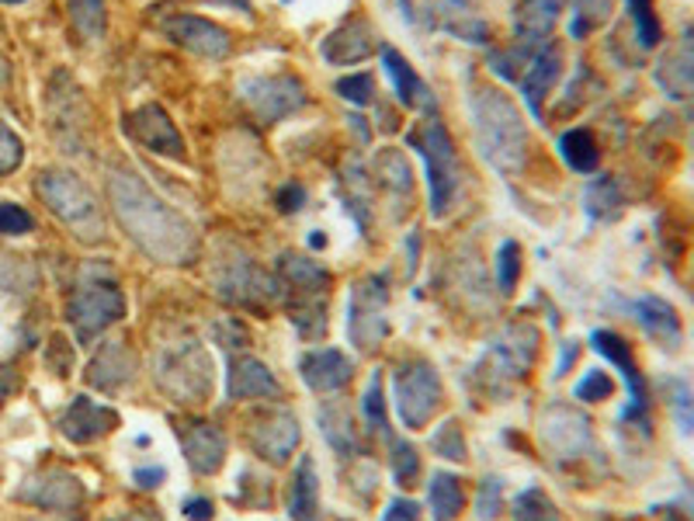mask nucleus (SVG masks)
<instances>
[{
    "mask_svg": "<svg viewBox=\"0 0 694 521\" xmlns=\"http://www.w3.org/2000/svg\"><path fill=\"white\" fill-rule=\"evenodd\" d=\"M22 497L35 500V505L46 508V511H70V508L80 505V500H84V487H80L77 476L56 470V473H46V476L32 479V487H25Z\"/></svg>",
    "mask_w": 694,
    "mask_h": 521,
    "instance_id": "20",
    "label": "nucleus"
},
{
    "mask_svg": "<svg viewBox=\"0 0 694 521\" xmlns=\"http://www.w3.org/2000/svg\"><path fill=\"white\" fill-rule=\"evenodd\" d=\"M14 386H18V375L11 369H0V404L14 393Z\"/></svg>",
    "mask_w": 694,
    "mask_h": 521,
    "instance_id": "45",
    "label": "nucleus"
},
{
    "mask_svg": "<svg viewBox=\"0 0 694 521\" xmlns=\"http://www.w3.org/2000/svg\"><path fill=\"white\" fill-rule=\"evenodd\" d=\"M396 404H400V417L410 431L427 428V420L435 417L438 404H441V379L427 362H414L403 366L396 375Z\"/></svg>",
    "mask_w": 694,
    "mask_h": 521,
    "instance_id": "6",
    "label": "nucleus"
},
{
    "mask_svg": "<svg viewBox=\"0 0 694 521\" xmlns=\"http://www.w3.org/2000/svg\"><path fill=\"white\" fill-rule=\"evenodd\" d=\"M452 4H462V0H452Z\"/></svg>",
    "mask_w": 694,
    "mask_h": 521,
    "instance_id": "49",
    "label": "nucleus"
},
{
    "mask_svg": "<svg viewBox=\"0 0 694 521\" xmlns=\"http://www.w3.org/2000/svg\"><path fill=\"white\" fill-rule=\"evenodd\" d=\"M126 129L139 139L142 147L163 153V157H185V139H181L177 126L167 118L160 105H142L126 118Z\"/></svg>",
    "mask_w": 694,
    "mask_h": 521,
    "instance_id": "13",
    "label": "nucleus"
},
{
    "mask_svg": "<svg viewBox=\"0 0 694 521\" xmlns=\"http://www.w3.org/2000/svg\"><path fill=\"white\" fill-rule=\"evenodd\" d=\"M347 331H351L355 345L361 351H372L390 331L385 324V282L382 278H369V282L355 286L351 306H347Z\"/></svg>",
    "mask_w": 694,
    "mask_h": 521,
    "instance_id": "9",
    "label": "nucleus"
},
{
    "mask_svg": "<svg viewBox=\"0 0 694 521\" xmlns=\"http://www.w3.org/2000/svg\"><path fill=\"white\" fill-rule=\"evenodd\" d=\"M70 18L84 38H101V32H105V0H70Z\"/></svg>",
    "mask_w": 694,
    "mask_h": 521,
    "instance_id": "28",
    "label": "nucleus"
},
{
    "mask_svg": "<svg viewBox=\"0 0 694 521\" xmlns=\"http://www.w3.org/2000/svg\"><path fill=\"white\" fill-rule=\"evenodd\" d=\"M320 53H323L326 63H334V67L358 63V59L375 53V32L365 18H351V22H344L337 32H331L323 38Z\"/></svg>",
    "mask_w": 694,
    "mask_h": 521,
    "instance_id": "15",
    "label": "nucleus"
},
{
    "mask_svg": "<svg viewBox=\"0 0 694 521\" xmlns=\"http://www.w3.org/2000/svg\"><path fill=\"white\" fill-rule=\"evenodd\" d=\"M157 379L181 404H201L212 386V369H209L206 351H201L195 340H181L174 348H163Z\"/></svg>",
    "mask_w": 694,
    "mask_h": 521,
    "instance_id": "4",
    "label": "nucleus"
},
{
    "mask_svg": "<svg viewBox=\"0 0 694 521\" xmlns=\"http://www.w3.org/2000/svg\"><path fill=\"white\" fill-rule=\"evenodd\" d=\"M219 292L227 296L230 303H240V306H257V303H271V299H278L275 282L247 257L233 260L230 275L219 278Z\"/></svg>",
    "mask_w": 694,
    "mask_h": 521,
    "instance_id": "14",
    "label": "nucleus"
},
{
    "mask_svg": "<svg viewBox=\"0 0 694 521\" xmlns=\"http://www.w3.org/2000/svg\"><path fill=\"white\" fill-rule=\"evenodd\" d=\"M118 521H160V518L150 514V511H132V514H122Z\"/></svg>",
    "mask_w": 694,
    "mask_h": 521,
    "instance_id": "47",
    "label": "nucleus"
},
{
    "mask_svg": "<svg viewBox=\"0 0 694 521\" xmlns=\"http://www.w3.org/2000/svg\"><path fill=\"white\" fill-rule=\"evenodd\" d=\"M410 143L424 153L427 160V185H431V212L444 216L452 209L455 195H459V153L448 129L431 118L424 123V129L417 136H410Z\"/></svg>",
    "mask_w": 694,
    "mask_h": 521,
    "instance_id": "3",
    "label": "nucleus"
},
{
    "mask_svg": "<svg viewBox=\"0 0 694 521\" xmlns=\"http://www.w3.org/2000/svg\"><path fill=\"white\" fill-rule=\"evenodd\" d=\"M302 202H305V188L302 185H285L281 195H278L281 212H296V209H302Z\"/></svg>",
    "mask_w": 694,
    "mask_h": 521,
    "instance_id": "42",
    "label": "nucleus"
},
{
    "mask_svg": "<svg viewBox=\"0 0 694 521\" xmlns=\"http://www.w3.org/2000/svg\"><path fill=\"white\" fill-rule=\"evenodd\" d=\"M185 514H188L192 521H212V500H206V497L188 500V505H185Z\"/></svg>",
    "mask_w": 694,
    "mask_h": 521,
    "instance_id": "43",
    "label": "nucleus"
},
{
    "mask_svg": "<svg viewBox=\"0 0 694 521\" xmlns=\"http://www.w3.org/2000/svg\"><path fill=\"white\" fill-rule=\"evenodd\" d=\"M611 393V379L604 375V372H590L583 383L577 386V396L580 400H601V396H608Z\"/></svg>",
    "mask_w": 694,
    "mask_h": 521,
    "instance_id": "38",
    "label": "nucleus"
},
{
    "mask_svg": "<svg viewBox=\"0 0 694 521\" xmlns=\"http://www.w3.org/2000/svg\"><path fill=\"white\" fill-rule=\"evenodd\" d=\"M278 400L281 383L271 375V369L257 362V358H233L230 366V400Z\"/></svg>",
    "mask_w": 694,
    "mask_h": 521,
    "instance_id": "19",
    "label": "nucleus"
},
{
    "mask_svg": "<svg viewBox=\"0 0 694 521\" xmlns=\"http://www.w3.org/2000/svg\"><path fill=\"white\" fill-rule=\"evenodd\" d=\"M382 63H385V73L393 77V84L403 97V105L406 108H431L435 105V97L431 91H427V84L417 77V70L406 63V59L396 53V49H385L382 53Z\"/></svg>",
    "mask_w": 694,
    "mask_h": 521,
    "instance_id": "21",
    "label": "nucleus"
},
{
    "mask_svg": "<svg viewBox=\"0 0 694 521\" xmlns=\"http://www.w3.org/2000/svg\"><path fill=\"white\" fill-rule=\"evenodd\" d=\"M108 195L122 230H126L142 254H150L160 265H185L198 254V240L192 223L181 212L139 182L132 174H112Z\"/></svg>",
    "mask_w": 694,
    "mask_h": 521,
    "instance_id": "1",
    "label": "nucleus"
},
{
    "mask_svg": "<svg viewBox=\"0 0 694 521\" xmlns=\"http://www.w3.org/2000/svg\"><path fill=\"white\" fill-rule=\"evenodd\" d=\"M382 521H420V505H417V500L396 497L390 505V511L382 514Z\"/></svg>",
    "mask_w": 694,
    "mask_h": 521,
    "instance_id": "39",
    "label": "nucleus"
},
{
    "mask_svg": "<svg viewBox=\"0 0 694 521\" xmlns=\"http://www.w3.org/2000/svg\"><path fill=\"white\" fill-rule=\"evenodd\" d=\"M632 8H636V22L643 28V43L652 46L657 43V22H652V14H649V0H632Z\"/></svg>",
    "mask_w": 694,
    "mask_h": 521,
    "instance_id": "40",
    "label": "nucleus"
},
{
    "mask_svg": "<svg viewBox=\"0 0 694 521\" xmlns=\"http://www.w3.org/2000/svg\"><path fill=\"white\" fill-rule=\"evenodd\" d=\"M473 129L476 147L489 167H497L500 174L521 171L528 132L518 108L510 105V97H504L500 91H479L473 97Z\"/></svg>",
    "mask_w": 694,
    "mask_h": 521,
    "instance_id": "2",
    "label": "nucleus"
},
{
    "mask_svg": "<svg viewBox=\"0 0 694 521\" xmlns=\"http://www.w3.org/2000/svg\"><path fill=\"white\" fill-rule=\"evenodd\" d=\"M521 275V247L514 244V240H507V244L500 247L497 254V278H500V289L510 292Z\"/></svg>",
    "mask_w": 694,
    "mask_h": 521,
    "instance_id": "32",
    "label": "nucleus"
},
{
    "mask_svg": "<svg viewBox=\"0 0 694 521\" xmlns=\"http://www.w3.org/2000/svg\"><path fill=\"white\" fill-rule=\"evenodd\" d=\"M379 174H390L385 182L410 195V167H406V160H403L396 150H390V153H385V157L379 160Z\"/></svg>",
    "mask_w": 694,
    "mask_h": 521,
    "instance_id": "35",
    "label": "nucleus"
},
{
    "mask_svg": "<svg viewBox=\"0 0 694 521\" xmlns=\"http://www.w3.org/2000/svg\"><path fill=\"white\" fill-rule=\"evenodd\" d=\"M209 4H222V8H236V11H251V0H209Z\"/></svg>",
    "mask_w": 694,
    "mask_h": 521,
    "instance_id": "46",
    "label": "nucleus"
},
{
    "mask_svg": "<svg viewBox=\"0 0 694 521\" xmlns=\"http://www.w3.org/2000/svg\"><path fill=\"white\" fill-rule=\"evenodd\" d=\"M240 97L247 102L257 118L264 123H278V118L292 115L296 108L305 105V88L296 77H251L240 84Z\"/></svg>",
    "mask_w": 694,
    "mask_h": 521,
    "instance_id": "8",
    "label": "nucleus"
},
{
    "mask_svg": "<svg viewBox=\"0 0 694 521\" xmlns=\"http://www.w3.org/2000/svg\"><path fill=\"white\" fill-rule=\"evenodd\" d=\"M393 473H396V484L403 487H414L417 476H420V455L414 445L406 442H396L393 445Z\"/></svg>",
    "mask_w": 694,
    "mask_h": 521,
    "instance_id": "30",
    "label": "nucleus"
},
{
    "mask_svg": "<svg viewBox=\"0 0 694 521\" xmlns=\"http://www.w3.org/2000/svg\"><path fill=\"white\" fill-rule=\"evenodd\" d=\"M38 195H43L49 202V209L63 219L67 227H73L80 236L91 240V236L101 233L97 198L84 182H80V177L63 174V171H49V174H43V182H38Z\"/></svg>",
    "mask_w": 694,
    "mask_h": 521,
    "instance_id": "5",
    "label": "nucleus"
},
{
    "mask_svg": "<svg viewBox=\"0 0 694 521\" xmlns=\"http://www.w3.org/2000/svg\"><path fill=\"white\" fill-rule=\"evenodd\" d=\"M556 11H559V0H532V4H524L518 14V43L542 49L545 32L556 22Z\"/></svg>",
    "mask_w": 694,
    "mask_h": 521,
    "instance_id": "22",
    "label": "nucleus"
},
{
    "mask_svg": "<svg viewBox=\"0 0 694 521\" xmlns=\"http://www.w3.org/2000/svg\"><path fill=\"white\" fill-rule=\"evenodd\" d=\"M514 521H559V511L542 490H524L514 505Z\"/></svg>",
    "mask_w": 694,
    "mask_h": 521,
    "instance_id": "29",
    "label": "nucleus"
},
{
    "mask_svg": "<svg viewBox=\"0 0 694 521\" xmlns=\"http://www.w3.org/2000/svg\"><path fill=\"white\" fill-rule=\"evenodd\" d=\"M181 445H185V455L195 473L212 476L222 470V459H227V435H222L216 425H192L181 431Z\"/></svg>",
    "mask_w": 694,
    "mask_h": 521,
    "instance_id": "18",
    "label": "nucleus"
},
{
    "mask_svg": "<svg viewBox=\"0 0 694 521\" xmlns=\"http://www.w3.org/2000/svg\"><path fill=\"white\" fill-rule=\"evenodd\" d=\"M22 157H25L22 139H18L4 123H0V174L14 171L18 164H22Z\"/></svg>",
    "mask_w": 694,
    "mask_h": 521,
    "instance_id": "36",
    "label": "nucleus"
},
{
    "mask_svg": "<svg viewBox=\"0 0 694 521\" xmlns=\"http://www.w3.org/2000/svg\"><path fill=\"white\" fill-rule=\"evenodd\" d=\"M35 223H32V216L22 209V206H14V202H4L0 206V233H28Z\"/></svg>",
    "mask_w": 694,
    "mask_h": 521,
    "instance_id": "37",
    "label": "nucleus"
},
{
    "mask_svg": "<svg viewBox=\"0 0 694 521\" xmlns=\"http://www.w3.org/2000/svg\"><path fill=\"white\" fill-rule=\"evenodd\" d=\"M535 340L539 334L528 324L507 327L494 345H489V355H486L489 379H521L535 358Z\"/></svg>",
    "mask_w": 694,
    "mask_h": 521,
    "instance_id": "10",
    "label": "nucleus"
},
{
    "mask_svg": "<svg viewBox=\"0 0 694 521\" xmlns=\"http://www.w3.org/2000/svg\"><path fill=\"white\" fill-rule=\"evenodd\" d=\"M122 313H126V299L108 282L84 286L70 299V324L77 327V337L84 340V345L94 340L101 331H108Z\"/></svg>",
    "mask_w": 694,
    "mask_h": 521,
    "instance_id": "7",
    "label": "nucleus"
},
{
    "mask_svg": "<svg viewBox=\"0 0 694 521\" xmlns=\"http://www.w3.org/2000/svg\"><path fill=\"white\" fill-rule=\"evenodd\" d=\"M4 4H14V0H4Z\"/></svg>",
    "mask_w": 694,
    "mask_h": 521,
    "instance_id": "48",
    "label": "nucleus"
},
{
    "mask_svg": "<svg viewBox=\"0 0 694 521\" xmlns=\"http://www.w3.org/2000/svg\"><path fill=\"white\" fill-rule=\"evenodd\" d=\"M559 147H563L566 164L574 171H594L598 167V147H594V139H590V132H583V129L566 132Z\"/></svg>",
    "mask_w": 694,
    "mask_h": 521,
    "instance_id": "27",
    "label": "nucleus"
},
{
    "mask_svg": "<svg viewBox=\"0 0 694 521\" xmlns=\"http://www.w3.org/2000/svg\"><path fill=\"white\" fill-rule=\"evenodd\" d=\"M115 425H118V414L112 407L94 404V400H88V396H77L73 404H70V410L63 414V420H59L63 435L70 438V442H77V445L97 442V438L108 435Z\"/></svg>",
    "mask_w": 694,
    "mask_h": 521,
    "instance_id": "16",
    "label": "nucleus"
},
{
    "mask_svg": "<svg viewBox=\"0 0 694 521\" xmlns=\"http://www.w3.org/2000/svg\"><path fill=\"white\" fill-rule=\"evenodd\" d=\"M365 417H369V428L390 435V420H385V400H382V379L372 375L369 390H365Z\"/></svg>",
    "mask_w": 694,
    "mask_h": 521,
    "instance_id": "31",
    "label": "nucleus"
},
{
    "mask_svg": "<svg viewBox=\"0 0 694 521\" xmlns=\"http://www.w3.org/2000/svg\"><path fill=\"white\" fill-rule=\"evenodd\" d=\"M316 470H313V459H302L296 476H292V494H289V514L296 521H316Z\"/></svg>",
    "mask_w": 694,
    "mask_h": 521,
    "instance_id": "24",
    "label": "nucleus"
},
{
    "mask_svg": "<svg viewBox=\"0 0 694 521\" xmlns=\"http://www.w3.org/2000/svg\"><path fill=\"white\" fill-rule=\"evenodd\" d=\"M500 505V484L497 479H486L483 484V500H479V518H494Z\"/></svg>",
    "mask_w": 694,
    "mask_h": 521,
    "instance_id": "41",
    "label": "nucleus"
},
{
    "mask_svg": "<svg viewBox=\"0 0 694 521\" xmlns=\"http://www.w3.org/2000/svg\"><path fill=\"white\" fill-rule=\"evenodd\" d=\"M163 32H167L177 46H185L195 56H206V59H222L230 56V32L219 28L206 18H195V14H174L163 22Z\"/></svg>",
    "mask_w": 694,
    "mask_h": 521,
    "instance_id": "11",
    "label": "nucleus"
},
{
    "mask_svg": "<svg viewBox=\"0 0 694 521\" xmlns=\"http://www.w3.org/2000/svg\"><path fill=\"white\" fill-rule=\"evenodd\" d=\"M129 375H132L129 351L122 348V345H108L105 351L94 358L88 379H91L94 386H101V390H118L122 383H129Z\"/></svg>",
    "mask_w": 694,
    "mask_h": 521,
    "instance_id": "23",
    "label": "nucleus"
},
{
    "mask_svg": "<svg viewBox=\"0 0 694 521\" xmlns=\"http://www.w3.org/2000/svg\"><path fill=\"white\" fill-rule=\"evenodd\" d=\"M251 442L254 449L271 459V463H285L296 445H299V420L289 410H268V414H257L251 420Z\"/></svg>",
    "mask_w": 694,
    "mask_h": 521,
    "instance_id": "12",
    "label": "nucleus"
},
{
    "mask_svg": "<svg viewBox=\"0 0 694 521\" xmlns=\"http://www.w3.org/2000/svg\"><path fill=\"white\" fill-rule=\"evenodd\" d=\"M431 445H435L438 455L452 459V463H462V459H465V442H462V431H459L455 420H448V425L435 435Z\"/></svg>",
    "mask_w": 694,
    "mask_h": 521,
    "instance_id": "34",
    "label": "nucleus"
},
{
    "mask_svg": "<svg viewBox=\"0 0 694 521\" xmlns=\"http://www.w3.org/2000/svg\"><path fill=\"white\" fill-rule=\"evenodd\" d=\"M337 94L347 97V102H355V105H369L372 94H375V84H372L369 73H351V77L337 80Z\"/></svg>",
    "mask_w": 694,
    "mask_h": 521,
    "instance_id": "33",
    "label": "nucleus"
},
{
    "mask_svg": "<svg viewBox=\"0 0 694 521\" xmlns=\"http://www.w3.org/2000/svg\"><path fill=\"white\" fill-rule=\"evenodd\" d=\"M302 369V379H305V386L316 390V393H334L340 386L351 383V358H347L344 351L337 348H323V351H310L299 362Z\"/></svg>",
    "mask_w": 694,
    "mask_h": 521,
    "instance_id": "17",
    "label": "nucleus"
},
{
    "mask_svg": "<svg viewBox=\"0 0 694 521\" xmlns=\"http://www.w3.org/2000/svg\"><path fill=\"white\" fill-rule=\"evenodd\" d=\"M163 476H167L163 470H136V484L139 487H160Z\"/></svg>",
    "mask_w": 694,
    "mask_h": 521,
    "instance_id": "44",
    "label": "nucleus"
},
{
    "mask_svg": "<svg viewBox=\"0 0 694 521\" xmlns=\"http://www.w3.org/2000/svg\"><path fill=\"white\" fill-rule=\"evenodd\" d=\"M556 73H559V49H542L539 56H535V63H532V73H528L524 80H521V91H524V102H528V108H532L535 115L542 112V94L553 88V80H556Z\"/></svg>",
    "mask_w": 694,
    "mask_h": 521,
    "instance_id": "25",
    "label": "nucleus"
},
{
    "mask_svg": "<svg viewBox=\"0 0 694 521\" xmlns=\"http://www.w3.org/2000/svg\"><path fill=\"white\" fill-rule=\"evenodd\" d=\"M427 497H431V511L435 521H452L459 518L462 505H465V490L452 473H435L431 487H427Z\"/></svg>",
    "mask_w": 694,
    "mask_h": 521,
    "instance_id": "26",
    "label": "nucleus"
}]
</instances>
